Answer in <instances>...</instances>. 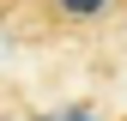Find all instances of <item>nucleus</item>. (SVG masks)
<instances>
[{
  "mask_svg": "<svg viewBox=\"0 0 127 121\" xmlns=\"http://www.w3.org/2000/svg\"><path fill=\"white\" fill-rule=\"evenodd\" d=\"M18 24L36 42H97L127 24V0H18Z\"/></svg>",
  "mask_w": 127,
  "mask_h": 121,
  "instance_id": "nucleus-1",
  "label": "nucleus"
},
{
  "mask_svg": "<svg viewBox=\"0 0 127 121\" xmlns=\"http://www.w3.org/2000/svg\"><path fill=\"white\" fill-rule=\"evenodd\" d=\"M12 12H18V0H0V18H12Z\"/></svg>",
  "mask_w": 127,
  "mask_h": 121,
  "instance_id": "nucleus-2",
  "label": "nucleus"
}]
</instances>
